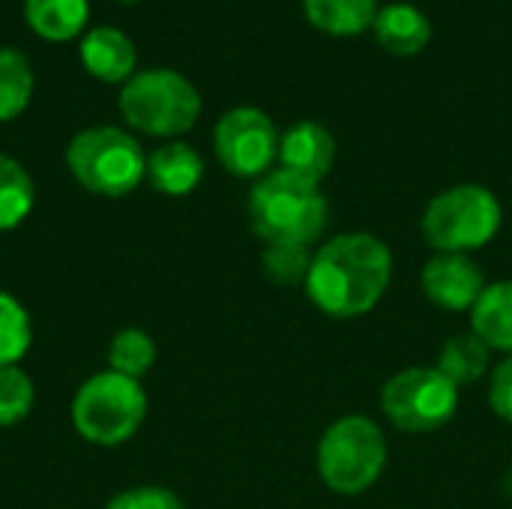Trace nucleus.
Segmentation results:
<instances>
[{
	"instance_id": "nucleus-1",
	"label": "nucleus",
	"mask_w": 512,
	"mask_h": 509,
	"mask_svg": "<svg viewBox=\"0 0 512 509\" xmlns=\"http://www.w3.org/2000/svg\"><path fill=\"white\" fill-rule=\"evenodd\" d=\"M393 282V255L375 234L351 231L324 243L312 255L306 294L324 315L351 321L369 315Z\"/></svg>"
},
{
	"instance_id": "nucleus-5",
	"label": "nucleus",
	"mask_w": 512,
	"mask_h": 509,
	"mask_svg": "<svg viewBox=\"0 0 512 509\" xmlns=\"http://www.w3.org/2000/svg\"><path fill=\"white\" fill-rule=\"evenodd\" d=\"M123 120L153 138L186 135L201 117V93L174 69H144L120 90Z\"/></svg>"
},
{
	"instance_id": "nucleus-6",
	"label": "nucleus",
	"mask_w": 512,
	"mask_h": 509,
	"mask_svg": "<svg viewBox=\"0 0 512 509\" xmlns=\"http://www.w3.org/2000/svg\"><path fill=\"white\" fill-rule=\"evenodd\" d=\"M147 417V393L141 381L111 369L90 375L72 399L75 432L96 447L126 444Z\"/></svg>"
},
{
	"instance_id": "nucleus-10",
	"label": "nucleus",
	"mask_w": 512,
	"mask_h": 509,
	"mask_svg": "<svg viewBox=\"0 0 512 509\" xmlns=\"http://www.w3.org/2000/svg\"><path fill=\"white\" fill-rule=\"evenodd\" d=\"M423 291L438 309L465 312L474 309L480 294L486 291V273L471 255L438 252L423 267Z\"/></svg>"
},
{
	"instance_id": "nucleus-4",
	"label": "nucleus",
	"mask_w": 512,
	"mask_h": 509,
	"mask_svg": "<svg viewBox=\"0 0 512 509\" xmlns=\"http://www.w3.org/2000/svg\"><path fill=\"white\" fill-rule=\"evenodd\" d=\"M501 222L504 210L492 189L459 183L429 201L423 213V237L435 252L471 255L498 237Z\"/></svg>"
},
{
	"instance_id": "nucleus-25",
	"label": "nucleus",
	"mask_w": 512,
	"mask_h": 509,
	"mask_svg": "<svg viewBox=\"0 0 512 509\" xmlns=\"http://www.w3.org/2000/svg\"><path fill=\"white\" fill-rule=\"evenodd\" d=\"M105 509H186L183 501L165 486H135L114 495Z\"/></svg>"
},
{
	"instance_id": "nucleus-8",
	"label": "nucleus",
	"mask_w": 512,
	"mask_h": 509,
	"mask_svg": "<svg viewBox=\"0 0 512 509\" xmlns=\"http://www.w3.org/2000/svg\"><path fill=\"white\" fill-rule=\"evenodd\" d=\"M384 417L408 435L444 429L459 411V387L435 366H411L381 387Z\"/></svg>"
},
{
	"instance_id": "nucleus-24",
	"label": "nucleus",
	"mask_w": 512,
	"mask_h": 509,
	"mask_svg": "<svg viewBox=\"0 0 512 509\" xmlns=\"http://www.w3.org/2000/svg\"><path fill=\"white\" fill-rule=\"evenodd\" d=\"M36 402V387L21 366H0V426L27 420Z\"/></svg>"
},
{
	"instance_id": "nucleus-19",
	"label": "nucleus",
	"mask_w": 512,
	"mask_h": 509,
	"mask_svg": "<svg viewBox=\"0 0 512 509\" xmlns=\"http://www.w3.org/2000/svg\"><path fill=\"white\" fill-rule=\"evenodd\" d=\"M36 204V186L30 174L12 156L0 153V234L15 231Z\"/></svg>"
},
{
	"instance_id": "nucleus-18",
	"label": "nucleus",
	"mask_w": 512,
	"mask_h": 509,
	"mask_svg": "<svg viewBox=\"0 0 512 509\" xmlns=\"http://www.w3.org/2000/svg\"><path fill=\"white\" fill-rule=\"evenodd\" d=\"M489 363H492V348L477 333H456L444 342L435 369L462 390L468 384H477L489 372Z\"/></svg>"
},
{
	"instance_id": "nucleus-9",
	"label": "nucleus",
	"mask_w": 512,
	"mask_h": 509,
	"mask_svg": "<svg viewBox=\"0 0 512 509\" xmlns=\"http://www.w3.org/2000/svg\"><path fill=\"white\" fill-rule=\"evenodd\" d=\"M213 150L222 168L234 177H264L279 159L276 123L252 105L225 111L213 129Z\"/></svg>"
},
{
	"instance_id": "nucleus-12",
	"label": "nucleus",
	"mask_w": 512,
	"mask_h": 509,
	"mask_svg": "<svg viewBox=\"0 0 512 509\" xmlns=\"http://www.w3.org/2000/svg\"><path fill=\"white\" fill-rule=\"evenodd\" d=\"M78 54L84 69L105 84H126L135 75V63H138L135 45L117 27H93L81 39Z\"/></svg>"
},
{
	"instance_id": "nucleus-23",
	"label": "nucleus",
	"mask_w": 512,
	"mask_h": 509,
	"mask_svg": "<svg viewBox=\"0 0 512 509\" xmlns=\"http://www.w3.org/2000/svg\"><path fill=\"white\" fill-rule=\"evenodd\" d=\"M264 276L276 285H306L309 267H312V252L303 243H267L261 255Z\"/></svg>"
},
{
	"instance_id": "nucleus-7",
	"label": "nucleus",
	"mask_w": 512,
	"mask_h": 509,
	"mask_svg": "<svg viewBox=\"0 0 512 509\" xmlns=\"http://www.w3.org/2000/svg\"><path fill=\"white\" fill-rule=\"evenodd\" d=\"M387 468V438L363 414L336 420L318 444V474L336 495L369 492Z\"/></svg>"
},
{
	"instance_id": "nucleus-17",
	"label": "nucleus",
	"mask_w": 512,
	"mask_h": 509,
	"mask_svg": "<svg viewBox=\"0 0 512 509\" xmlns=\"http://www.w3.org/2000/svg\"><path fill=\"white\" fill-rule=\"evenodd\" d=\"M24 15L36 36L48 42H69L84 30L90 3L87 0H24Z\"/></svg>"
},
{
	"instance_id": "nucleus-14",
	"label": "nucleus",
	"mask_w": 512,
	"mask_h": 509,
	"mask_svg": "<svg viewBox=\"0 0 512 509\" xmlns=\"http://www.w3.org/2000/svg\"><path fill=\"white\" fill-rule=\"evenodd\" d=\"M372 33L378 45L396 57H414L420 54L432 39V21L423 9L411 3H390L381 6L372 24Z\"/></svg>"
},
{
	"instance_id": "nucleus-20",
	"label": "nucleus",
	"mask_w": 512,
	"mask_h": 509,
	"mask_svg": "<svg viewBox=\"0 0 512 509\" xmlns=\"http://www.w3.org/2000/svg\"><path fill=\"white\" fill-rule=\"evenodd\" d=\"M33 96L30 60L15 48H0V123L24 114Z\"/></svg>"
},
{
	"instance_id": "nucleus-22",
	"label": "nucleus",
	"mask_w": 512,
	"mask_h": 509,
	"mask_svg": "<svg viewBox=\"0 0 512 509\" xmlns=\"http://www.w3.org/2000/svg\"><path fill=\"white\" fill-rule=\"evenodd\" d=\"M33 345V324L18 297L0 288V366H18Z\"/></svg>"
},
{
	"instance_id": "nucleus-27",
	"label": "nucleus",
	"mask_w": 512,
	"mask_h": 509,
	"mask_svg": "<svg viewBox=\"0 0 512 509\" xmlns=\"http://www.w3.org/2000/svg\"><path fill=\"white\" fill-rule=\"evenodd\" d=\"M120 3H138V0H120Z\"/></svg>"
},
{
	"instance_id": "nucleus-26",
	"label": "nucleus",
	"mask_w": 512,
	"mask_h": 509,
	"mask_svg": "<svg viewBox=\"0 0 512 509\" xmlns=\"http://www.w3.org/2000/svg\"><path fill=\"white\" fill-rule=\"evenodd\" d=\"M489 405L492 411L512 423V354H507L504 363L495 366L492 381H489Z\"/></svg>"
},
{
	"instance_id": "nucleus-11",
	"label": "nucleus",
	"mask_w": 512,
	"mask_h": 509,
	"mask_svg": "<svg viewBox=\"0 0 512 509\" xmlns=\"http://www.w3.org/2000/svg\"><path fill=\"white\" fill-rule=\"evenodd\" d=\"M279 162L285 171L321 183L336 162V141L327 126L315 120H300L279 135Z\"/></svg>"
},
{
	"instance_id": "nucleus-2",
	"label": "nucleus",
	"mask_w": 512,
	"mask_h": 509,
	"mask_svg": "<svg viewBox=\"0 0 512 509\" xmlns=\"http://www.w3.org/2000/svg\"><path fill=\"white\" fill-rule=\"evenodd\" d=\"M327 198L318 183L285 168L264 174L249 195L252 231L267 243H315L327 228Z\"/></svg>"
},
{
	"instance_id": "nucleus-13",
	"label": "nucleus",
	"mask_w": 512,
	"mask_h": 509,
	"mask_svg": "<svg viewBox=\"0 0 512 509\" xmlns=\"http://www.w3.org/2000/svg\"><path fill=\"white\" fill-rule=\"evenodd\" d=\"M204 177V159L183 141H168L147 156V180L159 195L183 198L198 189Z\"/></svg>"
},
{
	"instance_id": "nucleus-15",
	"label": "nucleus",
	"mask_w": 512,
	"mask_h": 509,
	"mask_svg": "<svg viewBox=\"0 0 512 509\" xmlns=\"http://www.w3.org/2000/svg\"><path fill=\"white\" fill-rule=\"evenodd\" d=\"M471 333H477L492 351L512 354V279L486 285L471 309Z\"/></svg>"
},
{
	"instance_id": "nucleus-21",
	"label": "nucleus",
	"mask_w": 512,
	"mask_h": 509,
	"mask_svg": "<svg viewBox=\"0 0 512 509\" xmlns=\"http://www.w3.org/2000/svg\"><path fill=\"white\" fill-rule=\"evenodd\" d=\"M156 363V342L150 333L138 327H126L111 336L108 342V369L117 375H126L132 381H141Z\"/></svg>"
},
{
	"instance_id": "nucleus-3",
	"label": "nucleus",
	"mask_w": 512,
	"mask_h": 509,
	"mask_svg": "<svg viewBox=\"0 0 512 509\" xmlns=\"http://www.w3.org/2000/svg\"><path fill=\"white\" fill-rule=\"evenodd\" d=\"M66 168L81 189L102 198H123L147 177V156L129 132L117 126H90L69 141Z\"/></svg>"
},
{
	"instance_id": "nucleus-16",
	"label": "nucleus",
	"mask_w": 512,
	"mask_h": 509,
	"mask_svg": "<svg viewBox=\"0 0 512 509\" xmlns=\"http://www.w3.org/2000/svg\"><path fill=\"white\" fill-rule=\"evenodd\" d=\"M309 24L327 36H360L375 24L378 0H303Z\"/></svg>"
}]
</instances>
